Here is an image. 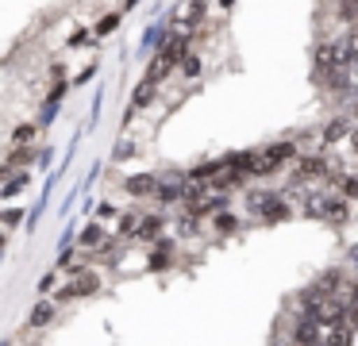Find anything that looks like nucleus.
Returning <instances> with one entry per match:
<instances>
[{
  "label": "nucleus",
  "mask_w": 358,
  "mask_h": 346,
  "mask_svg": "<svg viewBox=\"0 0 358 346\" xmlns=\"http://www.w3.org/2000/svg\"><path fill=\"white\" fill-rule=\"evenodd\" d=\"M158 231H162V215H147L135 231V238H158Z\"/></svg>",
  "instance_id": "obj_13"
},
{
  "label": "nucleus",
  "mask_w": 358,
  "mask_h": 346,
  "mask_svg": "<svg viewBox=\"0 0 358 346\" xmlns=\"http://www.w3.org/2000/svg\"><path fill=\"white\" fill-rule=\"evenodd\" d=\"M50 319H55V304H47V300H43V304H35V312H31V327H47Z\"/></svg>",
  "instance_id": "obj_15"
},
{
  "label": "nucleus",
  "mask_w": 358,
  "mask_h": 346,
  "mask_svg": "<svg viewBox=\"0 0 358 346\" xmlns=\"http://www.w3.org/2000/svg\"><path fill=\"white\" fill-rule=\"evenodd\" d=\"M293 154H296L293 143H273V146H266L262 154H255V166H250V173H258V177H262V173H273V169L285 166Z\"/></svg>",
  "instance_id": "obj_1"
},
{
  "label": "nucleus",
  "mask_w": 358,
  "mask_h": 346,
  "mask_svg": "<svg viewBox=\"0 0 358 346\" xmlns=\"http://www.w3.org/2000/svg\"><path fill=\"white\" fill-rule=\"evenodd\" d=\"M320 173H324V161H320V158H304L301 169H296V181H316Z\"/></svg>",
  "instance_id": "obj_11"
},
{
  "label": "nucleus",
  "mask_w": 358,
  "mask_h": 346,
  "mask_svg": "<svg viewBox=\"0 0 358 346\" xmlns=\"http://www.w3.org/2000/svg\"><path fill=\"white\" fill-rule=\"evenodd\" d=\"M320 215L331 223H347V200H320Z\"/></svg>",
  "instance_id": "obj_7"
},
{
  "label": "nucleus",
  "mask_w": 358,
  "mask_h": 346,
  "mask_svg": "<svg viewBox=\"0 0 358 346\" xmlns=\"http://www.w3.org/2000/svg\"><path fill=\"white\" fill-rule=\"evenodd\" d=\"M308 315H316L320 323H343L339 296H312L308 300Z\"/></svg>",
  "instance_id": "obj_2"
},
{
  "label": "nucleus",
  "mask_w": 358,
  "mask_h": 346,
  "mask_svg": "<svg viewBox=\"0 0 358 346\" xmlns=\"http://www.w3.org/2000/svg\"><path fill=\"white\" fill-rule=\"evenodd\" d=\"M35 131H39L35 123H20V127L12 131V143H16V146H27V143L35 138Z\"/></svg>",
  "instance_id": "obj_18"
},
{
  "label": "nucleus",
  "mask_w": 358,
  "mask_h": 346,
  "mask_svg": "<svg viewBox=\"0 0 358 346\" xmlns=\"http://www.w3.org/2000/svg\"><path fill=\"white\" fill-rule=\"evenodd\" d=\"M124 189L131 192V196H150V192H158L162 185H158V177H150V173H135V177L124 181Z\"/></svg>",
  "instance_id": "obj_6"
},
{
  "label": "nucleus",
  "mask_w": 358,
  "mask_h": 346,
  "mask_svg": "<svg viewBox=\"0 0 358 346\" xmlns=\"http://www.w3.org/2000/svg\"><path fill=\"white\" fill-rule=\"evenodd\" d=\"M116 158H120V161H124V158H131V146H127V143H120V146H116Z\"/></svg>",
  "instance_id": "obj_25"
},
{
  "label": "nucleus",
  "mask_w": 358,
  "mask_h": 346,
  "mask_svg": "<svg viewBox=\"0 0 358 346\" xmlns=\"http://www.w3.org/2000/svg\"><path fill=\"white\" fill-rule=\"evenodd\" d=\"M343 196H358V173L343 177Z\"/></svg>",
  "instance_id": "obj_21"
},
{
  "label": "nucleus",
  "mask_w": 358,
  "mask_h": 346,
  "mask_svg": "<svg viewBox=\"0 0 358 346\" xmlns=\"http://www.w3.org/2000/svg\"><path fill=\"white\" fill-rule=\"evenodd\" d=\"M320 346H350V331L343 327V323H331V327L324 331V338H320Z\"/></svg>",
  "instance_id": "obj_9"
},
{
  "label": "nucleus",
  "mask_w": 358,
  "mask_h": 346,
  "mask_svg": "<svg viewBox=\"0 0 358 346\" xmlns=\"http://www.w3.org/2000/svg\"><path fill=\"white\" fill-rule=\"evenodd\" d=\"M116 27H120V12H112V15H104V20L96 23V35H112Z\"/></svg>",
  "instance_id": "obj_19"
},
{
  "label": "nucleus",
  "mask_w": 358,
  "mask_h": 346,
  "mask_svg": "<svg viewBox=\"0 0 358 346\" xmlns=\"http://www.w3.org/2000/svg\"><path fill=\"white\" fill-rule=\"evenodd\" d=\"M343 135H347V120H331V123H327V131H324V143L331 146V143H339Z\"/></svg>",
  "instance_id": "obj_17"
},
{
  "label": "nucleus",
  "mask_w": 358,
  "mask_h": 346,
  "mask_svg": "<svg viewBox=\"0 0 358 346\" xmlns=\"http://www.w3.org/2000/svg\"><path fill=\"white\" fill-rule=\"evenodd\" d=\"M85 250H96V246H104V231H101V223H89L85 231H81V238H78Z\"/></svg>",
  "instance_id": "obj_10"
},
{
  "label": "nucleus",
  "mask_w": 358,
  "mask_h": 346,
  "mask_svg": "<svg viewBox=\"0 0 358 346\" xmlns=\"http://www.w3.org/2000/svg\"><path fill=\"white\" fill-rule=\"evenodd\" d=\"M355 308H358V281H355Z\"/></svg>",
  "instance_id": "obj_28"
},
{
  "label": "nucleus",
  "mask_w": 358,
  "mask_h": 346,
  "mask_svg": "<svg viewBox=\"0 0 358 346\" xmlns=\"http://www.w3.org/2000/svg\"><path fill=\"white\" fill-rule=\"evenodd\" d=\"M101 289V281H96V273H81L73 284H66L62 292H58L55 300H73V296H93V292Z\"/></svg>",
  "instance_id": "obj_5"
},
{
  "label": "nucleus",
  "mask_w": 358,
  "mask_h": 346,
  "mask_svg": "<svg viewBox=\"0 0 358 346\" xmlns=\"http://www.w3.org/2000/svg\"><path fill=\"white\" fill-rule=\"evenodd\" d=\"M24 161H31V146H16L4 161V173H16V166H24Z\"/></svg>",
  "instance_id": "obj_14"
},
{
  "label": "nucleus",
  "mask_w": 358,
  "mask_h": 346,
  "mask_svg": "<svg viewBox=\"0 0 358 346\" xmlns=\"http://www.w3.org/2000/svg\"><path fill=\"white\" fill-rule=\"evenodd\" d=\"M135 231H139V227H135V215H124V219H120V238L135 235Z\"/></svg>",
  "instance_id": "obj_22"
},
{
  "label": "nucleus",
  "mask_w": 358,
  "mask_h": 346,
  "mask_svg": "<svg viewBox=\"0 0 358 346\" xmlns=\"http://www.w3.org/2000/svg\"><path fill=\"white\" fill-rule=\"evenodd\" d=\"M350 143H355V150H358V131H350Z\"/></svg>",
  "instance_id": "obj_27"
},
{
  "label": "nucleus",
  "mask_w": 358,
  "mask_h": 346,
  "mask_svg": "<svg viewBox=\"0 0 358 346\" xmlns=\"http://www.w3.org/2000/svg\"><path fill=\"white\" fill-rule=\"evenodd\" d=\"M350 58L358 62V31H355V38H350Z\"/></svg>",
  "instance_id": "obj_26"
},
{
  "label": "nucleus",
  "mask_w": 358,
  "mask_h": 346,
  "mask_svg": "<svg viewBox=\"0 0 358 346\" xmlns=\"http://www.w3.org/2000/svg\"><path fill=\"white\" fill-rule=\"evenodd\" d=\"M155 89H158V81H150V77H147V81L135 89V108H147L150 100H155Z\"/></svg>",
  "instance_id": "obj_16"
},
{
  "label": "nucleus",
  "mask_w": 358,
  "mask_h": 346,
  "mask_svg": "<svg viewBox=\"0 0 358 346\" xmlns=\"http://www.w3.org/2000/svg\"><path fill=\"white\" fill-rule=\"evenodd\" d=\"M12 181H4V189H0V196L8 200V196H16L20 189H27V181H31V173H8Z\"/></svg>",
  "instance_id": "obj_12"
},
{
  "label": "nucleus",
  "mask_w": 358,
  "mask_h": 346,
  "mask_svg": "<svg viewBox=\"0 0 358 346\" xmlns=\"http://www.w3.org/2000/svg\"><path fill=\"white\" fill-rule=\"evenodd\" d=\"M181 73L196 77V73H201V58H193V54H189V58H181Z\"/></svg>",
  "instance_id": "obj_20"
},
{
  "label": "nucleus",
  "mask_w": 358,
  "mask_h": 346,
  "mask_svg": "<svg viewBox=\"0 0 358 346\" xmlns=\"http://www.w3.org/2000/svg\"><path fill=\"white\" fill-rule=\"evenodd\" d=\"M220 4H224V8H227V4H235V0H220Z\"/></svg>",
  "instance_id": "obj_29"
},
{
  "label": "nucleus",
  "mask_w": 358,
  "mask_h": 346,
  "mask_svg": "<svg viewBox=\"0 0 358 346\" xmlns=\"http://www.w3.org/2000/svg\"><path fill=\"white\" fill-rule=\"evenodd\" d=\"M178 20H181V27H196V23L204 20V0H189L178 12Z\"/></svg>",
  "instance_id": "obj_8"
},
{
  "label": "nucleus",
  "mask_w": 358,
  "mask_h": 346,
  "mask_svg": "<svg viewBox=\"0 0 358 346\" xmlns=\"http://www.w3.org/2000/svg\"><path fill=\"white\" fill-rule=\"evenodd\" d=\"M250 204L262 212V219L266 223H281V219H289V204L285 200H278V196H250Z\"/></svg>",
  "instance_id": "obj_3"
},
{
  "label": "nucleus",
  "mask_w": 358,
  "mask_h": 346,
  "mask_svg": "<svg viewBox=\"0 0 358 346\" xmlns=\"http://www.w3.org/2000/svg\"><path fill=\"white\" fill-rule=\"evenodd\" d=\"M216 227H220V231H235V215L220 212V215H216Z\"/></svg>",
  "instance_id": "obj_23"
},
{
  "label": "nucleus",
  "mask_w": 358,
  "mask_h": 346,
  "mask_svg": "<svg viewBox=\"0 0 358 346\" xmlns=\"http://www.w3.org/2000/svg\"><path fill=\"white\" fill-rule=\"evenodd\" d=\"M16 223H20V212H16V208H12V212H4V227H16Z\"/></svg>",
  "instance_id": "obj_24"
},
{
  "label": "nucleus",
  "mask_w": 358,
  "mask_h": 346,
  "mask_svg": "<svg viewBox=\"0 0 358 346\" xmlns=\"http://www.w3.org/2000/svg\"><path fill=\"white\" fill-rule=\"evenodd\" d=\"M347 46H339V43H320L316 46V69H335V66H343L347 62Z\"/></svg>",
  "instance_id": "obj_4"
}]
</instances>
